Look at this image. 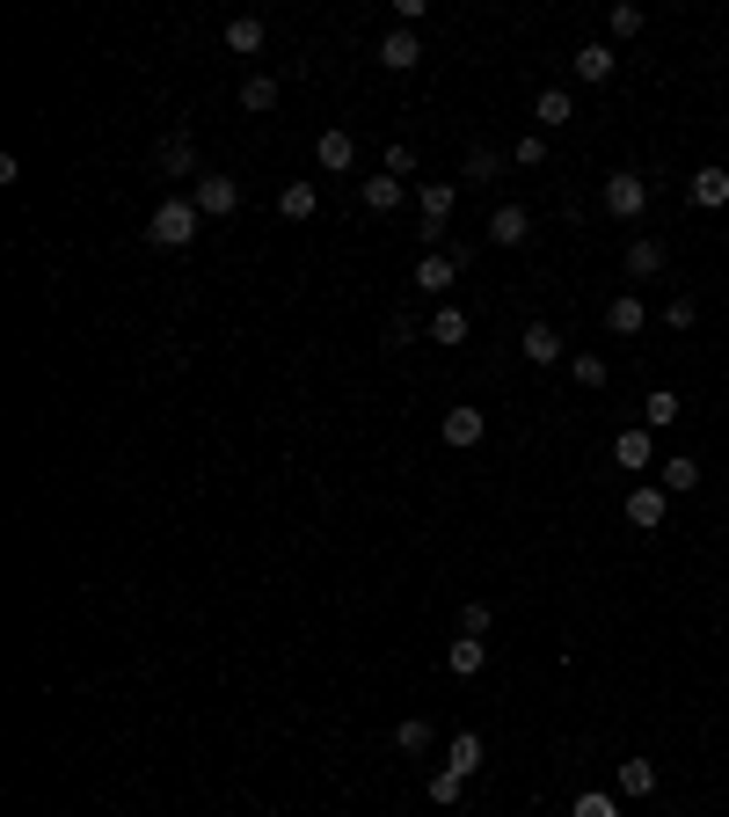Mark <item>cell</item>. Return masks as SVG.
Returning <instances> with one entry per match:
<instances>
[{"label": "cell", "mask_w": 729, "mask_h": 817, "mask_svg": "<svg viewBox=\"0 0 729 817\" xmlns=\"http://www.w3.org/2000/svg\"><path fill=\"white\" fill-rule=\"evenodd\" d=\"M664 504H671L664 489H627V525H643V533H657V525H664Z\"/></svg>", "instance_id": "obj_16"}, {"label": "cell", "mask_w": 729, "mask_h": 817, "mask_svg": "<svg viewBox=\"0 0 729 817\" xmlns=\"http://www.w3.org/2000/svg\"><path fill=\"white\" fill-rule=\"evenodd\" d=\"M401 205V183H394V175H364V212H394Z\"/></svg>", "instance_id": "obj_26"}, {"label": "cell", "mask_w": 729, "mask_h": 817, "mask_svg": "<svg viewBox=\"0 0 729 817\" xmlns=\"http://www.w3.org/2000/svg\"><path fill=\"white\" fill-rule=\"evenodd\" d=\"M606 30H613V37H620V44H627V37L643 30V8H627V0H620V8H613V16H606Z\"/></svg>", "instance_id": "obj_35"}, {"label": "cell", "mask_w": 729, "mask_h": 817, "mask_svg": "<svg viewBox=\"0 0 729 817\" xmlns=\"http://www.w3.org/2000/svg\"><path fill=\"white\" fill-rule=\"evenodd\" d=\"M657 489H664V497H694V489H700V460H694V452L657 460Z\"/></svg>", "instance_id": "obj_11"}, {"label": "cell", "mask_w": 729, "mask_h": 817, "mask_svg": "<svg viewBox=\"0 0 729 817\" xmlns=\"http://www.w3.org/2000/svg\"><path fill=\"white\" fill-rule=\"evenodd\" d=\"M496 168H504V154H496V146H474V154H468V183H489Z\"/></svg>", "instance_id": "obj_34"}, {"label": "cell", "mask_w": 729, "mask_h": 817, "mask_svg": "<svg viewBox=\"0 0 729 817\" xmlns=\"http://www.w3.org/2000/svg\"><path fill=\"white\" fill-rule=\"evenodd\" d=\"M394 745L401 752H431V723H423V715H401V723H394Z\"/></svg>", "instance_id": "obj_30"}, {"label": "cell", "mask_w": 729, "mask_h": 817, "mask_svg": "<svg viewBox=\"0 0 729 817\" xmlns=\"http://www.w3.org/2000/svg\"><path fill=\"white\" fill-rule=\"evenodd\" d=\"M613 460H620L627 474H643V468H657V438L643 431V423H627L620 438H613Z\"/></svg>", "instance_id": "obj_8"}, {"label": "cell", "mask_w": 729, "mask_h": 817, "mask_svg": "<svg viewBox=\"0 0 729 817\" xmlns=\"http://www.w3.org/2000/svg\"><path fill=\"white\" fill-rule=\"evenodd\" d=\"M191 205L205 212V219H226V212L242 205V183H234V175H197V183H191Z\"/></svg>", "instance_id": "obj_6"}, {"label": "cell", "mask_w": 729, "mask_h": 817, "mask_svg": "<svg viewBox=\"0 0 729 817\" xmlns=\"http://www.w3.org/2000/svg\"><path fill=\"white\" fill-rule=\"evenodd\" d=\"M678 417H686V401H678V395H671V387H657V395H649V401H643V431H671V423H678Z\"/></svg>", "instance_id": "obj_22"}, {"label": "cell", "mask_w": 729, "mask_h": 817, "mask_svg": "<svg viewBox=\"0 0 729 817\" xmlns=\"http://www.w3.org/2000/svg\"><path fill=\"white\" fill-rule=\"evenodd\" d=\"M460 796H468V774H452V766H438V774H431V803H445V810H452Z\"/></svg>", "instance_id": "obj_31"}, {"label": "cell", "mask_w": 729, "mask_h": 817, "mask_svg": "<svg viewBox=\"0 0 729 817\" xmlns=\"http://www.w3.org/2000/svg\"><path fill=\"white\" fill-rule=\"evenodd\" d=\"M468 270V248L452 242V248H431V256L417 263V293H452V278Z\"/></svg>", "instance_id": "obj_3"}, {"label": "cell", "mask_w": 729, "mask_h": 817, "mask_svg": "<svg viewBox=\"0 0 729 817\" xmlns=\"http://www.w3.org/2000/svg\"><path fill=\"white\" fill-rule=\"evenodd\" d=\"M664 321H671V329H694V321H700V307H694L686 293H678V299H664Z\"/></svg>", "instance_id": "obj_37"}, {"label": "cell", "mask_w": 729, "mask_h": 817, "mask_svg": "<svg viewBox=\"0 0 729 817\" xmlns=\"http://www.w3.org/2000/svg\"><path fill=\"white\" fill-rule=\"evenodd\" d=\"M438 438H445L452 452H474L489 438V417L482 409H445V423H438Z\"/></svg>", "instance_id": "obj_7"}, {"label": "cell", "mask_w": 729, "mask_h": 817, "mask_svg": "<svg viewBox=\"0 0 729 817\" xmlns=\"http://www.w3.org/2000/svg\"><path fill=\"white\" fill-rule=\"evenodd\" d=\"M511 161H518V168H540V161H547V140H540V132H518V140H511Z\"/></svg>", "instance_id": "obj_33"}, {"label": "cell", "mask_w": 729, "mask_h": 817, "mask_svg": "<svg viewBox=\"0 0 729 817\" xmlns=\"http://www.w3.org/2000/svg\"><path fill=\"white\" fill-rule=\"evenodd\" d=\"M417 59H423L417 30H401V22H394V30L380 37V67H387V73H409V67H417Z\"/></svg>", "instance_id": "obj_14"}, {"label": "cell", "mask_w": 729, "mask_h": 817, "mask_svg": "<svg viewBox=\"0 0 729 817\" xmlns=\"http://www.w3.org/2000/svg\"><path fill=\"white\" fill-rule=\"evenodd\" d=\"M518 358H525V366H562V358H569V344H562V329H555V321H525Z\"/></svg>", "instance_id": "obj_5"}, {"label": "cell", "mask_w": 729, "mask_h": 817, "mask_svg": "<svg viewBox=\"0 0 729 817\" xmlns=\"http://www.w3.org/2000/svg\"><path fill=\"white\" fill-rule=\"evenodd\" d=\"M569 817H620V796H606V788H584V796L569 803Z\"/></svg>", "instance_id": "obj_29"}, {"label": "cell", "mask_w": 729, "mask_h": 817, "mask_svg": "<svg viewBox=\"0 0 729 817\" xmlns=\"http://www.w3.org/2000/svg\"><path fill=\"white\" fill-rule=\"evenodd\" d=\"M569 372H576V387H606V380H613L598 350H569Z\"/></svg>", "instance_id": "obj_27"}, {"label": "cell", "mask_w": 729, "mask_h": 817, "mask_svg": "<svg viewBox=\"0 0 729 817\" xmlns=\"http://www.w3.org/2000/svg\"><path fill=\"white\" fill-rule=\"evenodd\" d=\"M452 197H460V191H452V183H423V191H417V212H423V242H431V248H445V219H452Z\"/></svg>", "instance_id": "obj_4"}, {"label": "cell", "mask_w": 729, "mask_h": 817, "mask_svg": "<svg viewBox=\"0 0 729 817\" xmlns=\"http://www.w3.org/2000/svg\"><path fill=\"white\" fill-rule=\"evenodd\" d=\"M242 110H278V81H270V73H248V81H242Z\"/></svg>", "instance_id": "obj_28"}, {"label": "cell", "mask_w": 729, "mask_h": 817, "mask_svg": "<svg viewBox=\"0 0 729 817\" xmlns=\"http://www.w3.org/2000/svg\"><path fill=\"white\" fill-rule=\"evenodd\" d=\"M569 118H576L569 88H540V103H533V124H540V132H562Z\"/></svg>", "instance_id": "obj_17"}, {"label": "cell", "mask_w": 729, "mask_h": 817, "mask_svg": "<svg viewBox=\"0 0 729 817\" xmlns=\"http://www.w3.org/2000/svg\"><path fill=\"white\" fill-rule=\"evenodd\" d=\"M598 197H606V212H613L620 226H635V219L649 212V175H635V168H613V175H606V191H598Z\"/></svg>", "instance_id": "obj_2"}, {"label": "cell", "mask_w": 729, "mask_h": 817, "mask_svg": "<svg viewBox=\"0 0 729 817\" xmlns=\"http://www.w3.org/2000/svg\"><path fill=\"white\" fill-rule=\"evenodd\" d=\"M664 263H671V256H664V242H657V234H635V242H627V278H635V285L664 278Z\"/></svg>", "instance_id": "obj_10"}, {"label": "cell", "mask_w": 729, "mask_h": 817, "mask_svg": "<svg viewBox=\"0 0 729 817\" xmlns=\"http://www.w3.org/2000/svg\"><path fill=\"white\" fill-rule=\"evenodd\" d=\"M314 161H321L329 175H343L350 161H358V140H350V132H321V140H314Z\"/></svg>", "instance_id": "obj_19"}, {"label": "cell", "mask_w": 729, "mask_h": 817, "mask_svg": "<svg viewBox=\"0 0 729 817\" xmlns=\"http://www.w3.org/2000/svg\"><path fill=\"white\" fill-rule=\"evenodd\" d=\"M226 52H234V59H256L263 52V16H234V22H226Z\"/></svg>", "instance_id": "obj_21"}, {"label": "cell", "mask_w": 729, "mask_h": 817, "mask_svg": "<svg viewBox=\"0 0 729 817\" xmlns=\"http://www.w3.org/2000/svg\"><path fill=\"white\" fill-rule=\"evenodd\" d=\"M576 81H613V67H620V59H613V44H576Z\"/></svg>", "instance_id": "obj_20"}, {"label": "cell", "mask_w": 729, "mask_h": 817, "mask_svg": "<svg viewBox=\"0 0 729 817\" xmlns=\"http://www.w3.org/2000/svg\"><path fill=\"white\" fill-rule=\"evenodd\" d=\"M489 621H496V613H489L482 599H468V606H460V635H489Z\"/></svg>", "instance_id": "obj_36"}, {"label": "cell", "mask_w": 729, "mask_h": 817, "mask_svg": "<svg viewBox=\"0 0 729 817\" xmlns=\"http://www.w3.org/2000/svg\"><path fill=\"white\" fill-rule=\"evenodd\" d=\"M154 168L168 175V183H175V175H197V140H191V132H168V140L154 146Z\"/></svg>", "instance_id": "obj_9"}, {"label": "cell", "mask_w": 729, "mask_h": 817, "mask_svg": "<svg viewBox=\"0 0 729 817\" xmlns=\"http://www.w3.org/2000/svg\"><path fill=\"white\" fill-rule=\"evenodd\" d=\"M606 329H613V336H643V329H649L643 293H613V299H606Z\"/></svg>", "instance_id": "obj_12"}, {"label": "cell", "mask_w": 729, "mask_h": 817, "mask_svg": "<svg viewBox=\"0 0 729 817\" xmlns=\"http://www.w3.org/2000/svg\"><path fill=\"white\" fill-rule=\"evenodd\" d=\"M613 788H620L627 803L657 796V759H620V774H613Z\"/></svg>", "instance_id": "obj_15"}, {"label": "cell", "mask_w": 729, "mask_h": 817, "mask_svg": "<svg viewBox=\"0 0 729 817\" xmlns=\"http://www.w3.org/2000/svg\"><path fill=\"white\" fill-rule=\"evenodd\" d=\"M445 664H452V678H474L489 664V643H482V635H460V643L445 650Z\"/></svg>", "instance_id": "obj_23"}, {"label": "cell", "mask_w": 729, "mask_h": 817, "mask_svg": "<svg viewBox=\"0 0 729 817\" xmlns=\"http://www.w3.org/2000/svg\"><path fill=\"white\" fill-rule=\"evenodd\" d=\"M474 766H482V737L460 731V737H452V774H474Z\"/></svg>", "instance_id": "obj_32"}, {"label": "cell", "mask_w": 729, "mask_h": 817, "mask_svg": "<svg viewBox=\"0 0 729 817\" xmlns=\"http://www.w3.org/2000/svg\"><path fill=\"white\" fill-rule=\"evenodd\" d=\"M525 234H533V212H525V205H496V212H489V242H496V248H518Z\"/></svg>", "instance_id": "obj_13"}, {"label": "cell", "mask_w": 729, "mask_h": 817, "mask_svg": "<svg viewBox=\"0 0 729 817\" xmlns=\"http://www.w3.org/2000/svg\"><path fill=\"white\" fill-rule=\"evenodd\" d=\"M474 336V321H468V307H438L431 314V344H445V350H460Z\"/></svg>", "instance_id": "obj_18"}, {"label": "cell", "mask_w": 729, "mask_h": 817, "mask_svg": "<svg viewBox=\"0 0 729 817\" xmlns=\"http://www.w3.org/2000/svg\"><path fill=\"white\" fill-rule=\"evenodd\" d=\"M197 219H205V212H197L191 197H161L154 219H146V242H154V248H191L197 242Z\"/></svg>", "instance_id": "obj_1"}, {"label": "cell", "mask_w": 729, "mask_h": 817, "mask_svg": "<svg viewBox=\"0 0 729 817\" xmlns=\"http://www.w3.org/2000/svg\"><path fill=\"white\" fill-rule=\"evenodd\" d=\"M387 175H394V183H401V175H417V146H387Z\"/></svg>", "instance_id": "obj_38"}, {"label": "cell", "mask_w": 729, "mask_h": 817, "mask_svg": "<svg viewBox=\"0 0 729 817\" xmlns=\"http://www.w3.org/2000/svg\"><path fill=\"white\" fill-rule=\"evenodd\" d=\"M694 205L700 212H722L729 205V168H700L694 175Z\"/></svg>", "instance_id": "obj_24"}, {"label": "cell", "mask_w": 729, "mask_h": 817, "mask_svg": "<svg viewBox=\"0 0 729 817\" xmlns=\"http://www.w3.org/2000/svg\"><path fill=\"white\" fill-rule=\"evenodd\" d=\"M278 212H285V219H314V212H321V191H314V183H285Z\"/></svg>", "instance_id": "obj_25"}]
</instances>
